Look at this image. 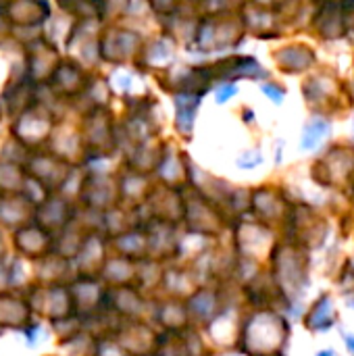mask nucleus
I'll return each mask as SVG.
<instances>
[{
    "instance_id": "3",
    "label": "nucleus",
    "mask_w": 354,
    "mask_h": 356,
    "mask_svg": "<svg viewBox=\"0 0 354 356\" xmlns=\"http://www.w3.org/2000/svg\"><path fill=\"white\" fill-rule=\"evenodd\" d=\"M261 161H263V156H261V154H259L257 159H252V152H244V154L238 159V165H240L242 169H252V167H255V165H259Z\"/></svg>"
},
{
    "instance_id": "7",
    "label": "nucleus",
    "mask_w": 354,
    "mask_h": 356,
    "mask_svg": "<svg viewBox=\"0 0 354 356\" xmlns=\"http://www.w3.org/2000/svg\"><path fill=\"white\" fill-rule=\"evenodd\" d=\"M348 307H351V309H354V300H348Z\"/></svg>"
},
{
    "instance_id": "5",
    "label": "nucleus",
    "mask_w": 354,
    "mask_h": 356,
    "mask_svg": "<svg viewBox=\"0 0 354 356\" xmlns=\"http://www.w3.org/2000/svg\"><path fill=\"white\" fill-rule=\"evenodd\" d=\"M344 340H346V346L351 348V353H354V338H351V336H346Z\"/></svg>"
},
{
    "instance_id": "1",
    "label": "nucleus",
    "mask_w": 354,
    "mask_h": 356,
    "mask_svg": "<svg viewBox=\"0 0 354 356\" xmlns=\"http://www.w3.org/2000/svg\"><path fill=\"white\" fill-rule=\"evenodd\" d=\"M325 134H328V123L321 121V119H313L305 127V134H303V140H300V148H305V150L315 148L323 140Z\"/></svg>"
},
{
    "instance_id": "2",
    "label": "nucleus",
    "mask_w": 354,
    "mask_h": 356,
    "mask_svg": "<svg viewBox=\"0 0 354 356\" xmlns=\"http://www.w3.org/2000/svg\"><path fill=\"white\" fill-rule=\"evenodd\" d=\"M236 92H238V88H236L234 83H223V86H219V90H217V102H219V104L227 102V98L234 96Z\"/></svg>"
},
{
    "instance_id": "4",
    "label": "nucleus",
    "mask_w": 354,
    "mask_h": 356,
    "mask_svg": "<svg viewBox=\"0 0 354 356\" xmlns=\"http://www.w3.org/2000/svg\"><path fill=\"white\" fill-rule=\"evenodd\" d=\"M263 92H265V94H269V96H273V102H275V104H280V102H282V92H280V90H275L273 86H263Z\"/></svg>"
},
{
    "instance_id": "6",
    "label": "nucleus",
    "mask_w": 354,
    "mask_h": 356,
    "mask_svg": "<svg viewBox=\"0 0 354 356\" xmlns=\"http://www.w3.org/2000/svg\"><path fill=\"white\" fill-rule=\"evenodd\" d=\"M317 356H336V355H334V350H323V353H319Z\"/></svg>"
}]
</instances>
